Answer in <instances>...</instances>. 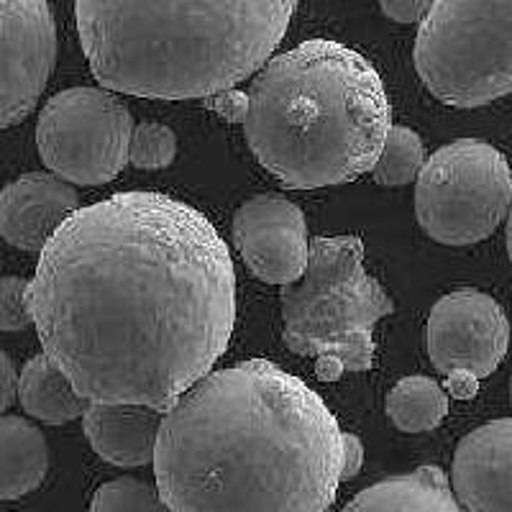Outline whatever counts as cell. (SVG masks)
Segmentation results:
<instances>
[{"label": "cell", "mask_w": 512, "mask_h": 512, "mask_svg": "<svg viewBox=\"0 0 512 512\" xmlns=\"http://www.w3.org/2000/svg\"><path fill=\"white\" fill-rule=\"evenodd\" d=\"M29 305L44 354L85 400L167 413L231 344L236 272L200 210L118 192L57 228Z\"/></svg>", "instance_id": "cell-1"}, {"label": "cell", "mask_w": 512, "mask_h": 512, "mask_svg": "<svg viewBox=\"0 0 512 512\" xmlns=\"http://www.w3.org/2000/svg\"><path fill=\"white\" fill-rule=\"evenodd\" d=\"M152 464L169 512H328L344 431L303 379L249 359L164 413Z\"/></svg>", "instance_id": "cell-2"}, {"label": "cell", "mask_w": 512, "mask_h": 512, "mask_svg": "<svg viewBox=\"0 0 512 512\" xmlns=\"http://www.w3.org/2000/svg\"><path fill=\"white\" fill-rule=\"evenodd\" d=\"M297 0H75L77 34L105 90L205 100L259 72Z\"/></svg>", "instance_id": "cell-3"}, {"label": "cell", "mask_w": 512, "mask_h": 512, "mask_svg": "<svg viewBox=\"0 0 512 512\" xmlns=\"http://www.w3.org/2000/svg\"><path fill=\"white\" fill-rule=\"evenodd\" d=\"M392 128L377 70L328 39L269 59L249 93L246 144L292 190L344 185L372 172Z\"/></svg>", "instance_id": "cell-4"}, {"label": "cell", "mask_w": 512, "mask_h": 512, "mask_svg": "<svg viewBox=\"0 0 512 512\" xmlns=\"http://www.w3.org/2000/svg\"><path fill=\"white\" fill-rule=\"evenodd\" d=\"M395 310L387 292L364 269L359 236H320L297 282L282 287L287 349L318 359V374L367 372L374 364V328Z\"/></svg>", "instance_id": "cell-5"}, {"label": "cell", "mask_w": 512, "mask_h": 512, "mask_svg": "<svg viewBox=\"0 0 512 512\" xmlns=\"http://www.w3.org/2000/svg\"><path fill=\"white\" fill-rule=\"evenodd\" d=\"M415 70L441 103L479 108L512 93V0H433Z\"/></svg>", "instance_id": "cell-6"}, {"label": "cell", "mask_w": 512, "mask_h": 512, "mask_svg": "<svg viewBox=\"0 0 512 512\" xmlns=\"http://www.w3.org/2000/svg\"><path fill=\"white\" fill-rule=\"evenodd\" d=\"M512 172L495 146L456 139L425 159L415 216L433 241L466 246L489 239L510 213Z\"/></svg>", "instance_id": "cell-7"}, {"label": "cell", "mask_w": 512, "mask_h": 512, "mask_svg": "<svg viewBox=\"0 0 512 512\" xmlns=\"http://www.w3.org/2000/svg\"><path fill=\"white\" fill-rule=\"evenodd\" d=\"M134 118L111 90L70 88L41 108L36 146L54 175L75 185H105L128 164Z\"/></svg>", "instance_id": "cell-8"}, {"label": "cell", "mask_w": 512, "mask_h": 512, "mask_svg": "<svg viewBox=\"0 0 512 512\" xmlns=\"http://www.w3.org/2000/svg\"><path fill=\"white\" fill-rule=\"evenodd\" d=\"M428 356L436 372H466L472 377H489L505 359L510 346V323L495 297L474 287L448 292L431 308Z\"/></svg>", "instance_id": "cell-9"}, {"label": "cell", "mask_w": 512, "mask_h": 512, "mask_svg": "<svg viewBox=\"0 0 512 512\" xmlns=\"http://www.w3.org/2000/svg\"><path fill=\"white\" fill-rule=\"evenodd\" d=\"M57 62V26L47 0H0V128L24 121Z\"/></svg>", "instance_id": "cell-10"}, {"label": "cell", "mask_w": 512, "mask_h": 512, "mask_svg": "<svg viewBox=\"0 0 512 512\" xmlns=\"http://www.w3.org/2000/svg\"><path fill=\"white\" fill-rule=\"evenodd\" d=\"M233 246L246 267L269 285H290L310 259L303 210L282 195H256L233 216Z\"/></svg>", "instance_id": "cell-11"}, {"label": "cell", "mask_w": 512, "mask_h": 512, "mask_svg": "<svg viewBox=\"0 0 512 512\" xmlns=\"http://www.w3.org/2000/svg\"><path fill=\"white\" fill-rule=\"evenodd\" d=\"M451 487L466 512H512V418L484 423L461 438Z\"/></svg>", "instance_id": "cell-12"}, {"label": "cell", "mask_w": 512, "mask_h": 512, "mask_svg": "<svg viewBox=\"0 0 512 512\" xmlns=\"http://www.w3.org/2000/svg\"><path fill=\"white\" fill-rule=\"evenodd\" d=\"M77 208L80 198L70 182L47 172H29L0 192V236L16 249L41 254Z\"/></svg>", "instance_id": "cell-13"}, {"label": "cell", "mask_w": 512, "mask_h": 512, "mask_svg": "<svg viewBox=\"0 0 512 512\" xmlns=\"http://www.w3.org/2000/svg\"><path fill=\"white\" fill-rule=\"evenodd\" d=\"M164 413L146 405L88 402L82 428L100 459L113 466H144L154 461Z\"/></svg>", "instance_id": "cell-14"}, {"label": "cell", "mask_w": 512, "mask_h": 512, "mask_svg": "<svg viewBox=\"0 0 512 512\" xmlns=\"http://www.w3.org/2000/svg\"><path fill=\"white\" fill-rule=\"evenodd\" d=\"M341 512H466L438 466L382 479L354 497Z\"/></svg>", "instance_id": "cell-15"}, {"label": "cell", "mask_w": 512, "mask_h": 512, "mask_svg": "<svg viewBox=\"0 0 512 512\" xmlns=\"http://www.w3.org/2000/svg\"><path fill=\"white\" fill-rule=\"evenodd\" d=\"M49 472L44 433L18 415H0V500L34 492Z\"/></svg>", "instance_id": "cell-16"}, {"label": "cell", "mask_w": 512, "mask_h": 512, "mask_svg": "<svg viewBox=\"0 0 512 512\" xmlns=\"http://www.w3.org/2000/svg\"><path fill=\"white\" fill-rule=\"evenodd\" d=\"M18 400L31 418L49 425L72 423L82 418L88 408V400L47 354L26 361L24 372L18 377Z\"/></svg>", "instance_id": "cell-17"}, {"label": "cell", "mask_w": 512, "mask_h": 512, "mask_svg": "<svg viewBox=\"0 0 512 512\" xmlns=\"http://www.w3.org/2000/svg\"><path fill=\"white\" fill-rule=\"evenodd\" d=\"M387 415L405 433L431 431L448 415V397L436 379L413 374L395 384L387 395Z\"/></svg>", "instance_id": "cell-18"}, {"label": "cell", "mask_w": 512, "mask_h": 512, "mask_svg": "<svg viewBox=\"0 0 512 512\" xmlns=\"http://www.w3.org/2000/svg\"><path fill=\"white\" fill-rule=\"evenodd\" d=\"M423 164L425 149L420 136L408 126H392L372 175L382 187H400L418 180Z\"/></svg>", "instance_id": "cell-19"}, {"label": "cell", "mask_w": 512, "mask_h": 512, "mask_svg": "<svg viewBox=\"0 0 512 512\" xmlns=\"http://www.w3.org/2000/svg\"><path fill=\"white\" fill-rule=\"evenodd\" d=\"M90 512H169L159 489L134 477L105 482L95 492Z\"/></svg>", "instance_id": "cell-20"}, {"label": "cell", "mask_w": 512, "mask_h": 512, "mask_svg": "<svg viewBox=\"0 0 512 512\" xmlns=\"http://www.w3.org/2000/svg\"><path fill=\"white\" fill-rule=\"evenodd\" d=\"M177 157V136L164 123H139L128 144V162L139 169H164Z\"/></svg>", "instance_id": "cell-21"}, {"label": "cell", "mask_w": 512, "mask_h": 512, "mask_svg": "<svg viewBox=\"0 0 512 512\" xmlns=\"http://www.w3.org/2000/svg\"><path fill=\"white\" fill-rule=\"evenodd\" d=\"M31 323L29 282L21 277H0V331H24Z\"/></svg>", "instance_id": "cell-22"}, {"label": "cell", "mask_w": 512, "mask_h": 512, "mask_svg": "<svg viewBox=\"0 0 512 512\" xmlns=\"http://www.w3.org/2000/svg\"><path fill=\"white\" fill-rule=\"evenodd\" d=\"M205 105L210 111H216L223 121L244 123L246 113H249V95L239 93V90H223V93L205 98Z\"/></svg>", "instance_id": "cell-23"}, {"label": "cell", "mask_w": 512, "mask_h": 512, "mask_svg": "<svg viewBox=\"0 0 512 512\" xmlns=\"http://www.w3.org/2000/svg\"><path fill=\"white\" fill-rule=\"evenodd\" d=\"M382 13L397 24H415L431 11L433 0H379Z\"/></svg>", "instance_id": "cell-24"}, {"label": "cell", "mask_w": 512, "mask_h": 512, "mask_svg": "<svg viewBox=\"0 0 512 512\" xmlns=\"http://www.w3.org/2000/svg\"><path fill=\"white\" fill-rule=\"evenodd\" d=\"M18 395V374L13 369V361L0 349V413H6Z\"/></svg>", "instance_id": "cell-25"}, {"label": "cell", "mask_w": 512, "mask_h": 512, "mask_svg": "<svg viewBox=\"0 0 512 512\" xmlns=\"http://www.w3.org/2000/svg\"><path fill=\"white\" fill-rule=\"evenodd\" d=\"M361 464H364V446H361L359 436L354 433H344V472L341 479H354L361 472Z\"/></svg>", "instance_id": "cell-26"}, {"label": "cell", "mask_w": 512, "mask_h": 512, "mask_svg": "<svg viewBox=\"0 0 512 512\" xmlns=\"http://www.w3.org/2000/svg\"><path fill=\"white\" fill-rule=\"evenodd\" d=\"M448 390L454 392L456 397H472L477 392V377L466 372H456L448 379Z\"/></svg>", "instance_id": "cell-27"}, {"label": "cell", "mask_w": 512, "mask_h": 512, "mask_svg": "<svg viewBox=\"0 0 512 512\" xmlns=\"http://www.w3.org/2000/svg\"><path fill=\"white\" fill-rule=\"evenodd\" d=\"M507 254H510V262H512V203H510V213H507Z\"/></svg>", "instance_id": "cell-28"}, {"label": "cell", "mask_w": 512, "mask_h": 512, "mask_svg": "<svg viewBox=\"0 0 512 512\" xmlns=\"http://www.w3.org/2000/svg\"><path fill=\"white\" fill-rule=\"evenodd\" d=\"M510 402H512V379H510Z\"/></svg>", "instance_id": "cell-29"}]
</instances>
